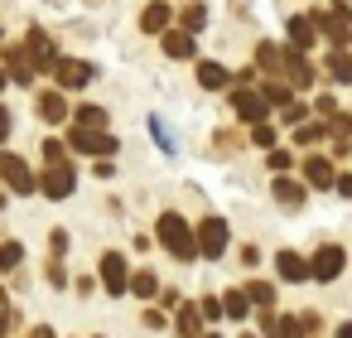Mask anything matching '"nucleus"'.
Segmentation results:
<instances>
[{
    "label": "nucleus",
    "instance_id": "obj_1",
    "mask_svg": "<svg viewBox=\"0 0 352 338\" xmlns=\"http://www.w3.org/2000/svg\"><path fill=\"white\" fill-rule=\"evenodd\" d=\"M160 242L174 261H193L198 256V232L179 218V213H160Z\"/></svg>",
    "mask_w": 352,
    "mask_h": 338
},
{
    "label": "nucleus",
    "instance_id": "obj_2",
    "mask_svg": "<svg viewBox=\"0 0 352 338\" xmlns=\"http://www.w3.org/2000/svg\"><path fill=\"white\" fill-rule=\"evenodd\" d=\"M0 184H6L10 193H34L39 189V179L30 174V165L20 155H10V150H0Z\"/></svg>",
    "mask_w": 352,
    "mask_h": 338
},
{
    "label": "nucleus",
    "instance_id": "obj_3",
    "mask_svg": "<svg viewBox=\"0 0 352 338\" xmlns=\"http://www.w3.org/2000/svg\"><path fill=\"white\" fill-rule=\"evenodd\" d=\"M227 222L222 218H203L198 222V256L203 261H222V251H227Z\"/></svg>",
    "mask_w": 352,
    "mask_h": 338
},
{
    "label": "nucleus",
    "instance_id": "obj_4",
    "mask_svg": "<svg viewBox=\"0 0 352 338\" xmlns=\"http://www.w3.org/2000/svg\"><path fill=\"white\" fill-rule=\"evenodd\" d=\"M68 145H73V150H82V155H102V160H111L121 140H116V136H107V131H82V126H73V131H68Z\"/></svg>",
    "mask_w": 352,
    "mask_h": 338
},
{
    "label": "nucleus",
    "instance_id": "obj_5",
    "mask_svg": "<svg viewBox=\"0 0 352 338\" xmlns=\"http://www.w3.org/2000/svg\"><path fill=\"white\" fill-rule=\"evenodd\" d=\"M314 20V30H323L328 39H333V49H342L347 39H352V20H347V6H333L328 15H309Z\"/></svg>",
    "mask_w": 352,
    "mask_h": 338
},
{
    "label": "nucleus",
    "instance_id": "obj_6",
    "mask_svg": "<svg viewBox=\"0 0 352 338\" xmlns=\"http://www.w3.org/2000/svg\"><path fill=\"white\" fill-rule=\"evenodd\" d=\"M232 112H236L241 121L261 126V121H265V112H270V102H265L261 92H251V87H236V92H232Z\"/></svg>",
    "mask_w": 352,
    "mask_h": 338
},
{
    "label": "nucleus",
    "instance_id": "obj_7",
    "mask_svg": "<svg viewBox=\"0 0 352 338\" xmlns=\"http://www.w3.org/2000/svg\"><path fill=\"white\" fill-rule=\"evenodd\" d=\"M39 189H44L49 198H68V193L78 189V169H73V165H49L44 179H39Z\"/></svg>",
    "mask_w": 352,
    "mask_h": 338
},
{
    "label": "nucleus",
    "instance_id": "obj_8",
    "mask_svg": "<svg viewBox=\"0 0 352 338\" xmlns=\"http://www.w3.org/2000/svg\"><path fill=\"white\" fill-rule=\"evenodd\" d=\"M342 261H347V256H342V246H333V242H328V246H318V251H314L309 275H314V280H338V275H342Z\"/></svg>",
    "mask_w": 352,
    "mask_h": 338
},
{
    "label": "nucleus",
    "instance_id": "obj_9",
    "mask_svg": "<svg viewBox=\"0 0 352 338\" xmlns=\"http://www.w3.org/2000/svg\"><path fill=\"white\" fill-rule=\"evenodd\" d=\"M102 285H107V295H126L131 290V271H126V256L121 251H107L102 256Z\"/></svg>",
    "mask_w": 352,
    "mask_h": 338
},
{
    "label": "nucleus",
    "instance_id": "obj_10",
    "mask_svg": "<svg viewBox=\"0 0 352 338\" xmlns=\"http://www.w3.org/2000/svg\"><path fill=\"white\" fill-rule=\"evenodd\" d=\"M54 73H58V87H63V92L87 87V83L97 78V68H92V63H82V59H58V68H54Z\"/></svg>",
    "mask_w": 352,
    "mask_h": 338
},
{
    "label": "nucleus",
    "instance_id": "obj_11",
    "mask_svg": "<svg viewBox=\"0 0 352 338\" xmlns=\"http://www.w3.org/2000/svg\"><path fill=\"white\" fill-rule=\"evenodd\" d=\"M25 49H30V59H34V68H58V49H54V39H49L44 30H30V39H25Z\"/></svg>",
    "mask_w": 352,
    "mask_h": 338
},
{
    "label": "nucleus",
    "instance_id": "obj_12",
    "mask_svg": "<svg viewBox=\"0 0 352 338\" xmlns=\"http://www.w3.org/2000/svg\"><path fill=\"white\" fill-rule=\"evenodd\" d=\"M6 68H10V78H15V83H25V87H30V83H34V73H39L25 44H10V49H6Z\"/></svg>",
    "mask_w": 352,
    "mask_h": 338
},
{
    "label": "nucleus",
    "instance_id": "obj_13",
    "mask_svg": "<svg viewBox=\"0 0 352 338\" xmlns=\"http://www.w3.org/2000/svg\"><path fill=\"white\" fill-rule=\"evenodd\" d=\"M285 83L289 87H309L314 83V68H309V59L299 49H285Z\"/></svg>",
    "mask_w": 352,
    "mask_h": 338
},
{
    "label": "nucleus",
    "instance_id": "obj_14",
    "mask_svg": "<svg viewBox=\"0 0 352 338\" xmlns=\"http://www.w3.org/2000/svg\"><path fill=\"white\" fill-rule=\"evenodd\" d=\"M169 20H174V15H169L164 0H150V6L140 10V30H145V34H164V30H169Z\"/></svg>",
    "mask_w": 352,
    "mask_h": 338
},
{
    "label": "nucleus",
    "instance_id": "obj_15",
    "mask_svg": "<svg viewBox=\"0 0 352 338\" xmlns=\"http://www.w3.org/2000/svg\"><path fill=\"white\" fill-rule=\"evenodd\" d=\"M304 179H309L314 189H333V184H338V174H333V165H328L323 155H309V160H304Z\"/></svg>",
    "mask_w": 352,
    "mask_h": 338
},
{
    "label": "nucleus",
    "instance_id": "obj_16",
    "mask_svg": "<svg viewBox=\"0 0 352 338\" xmlns=\"http://www.w3.org/2000/svg\"><path fill=\"white\" fill-rule=\"evenodd\" d=\"M270 189H275V203H280V208H299V203H304V184L289 179V174H275Z\"/></svg>",
    "mask_w": 352,
    "mask_h": 338
},
{
    "label": "nucleus",
    "instance_id": "obj_17",
    "mask_svg": "<svg viewBox=\"0 0 352 338\" xmlns=\"http://www.w3.org/2000/svg\"><path fill=\"white\" fill-rule=\"evenodd\" d=\"M275 271H280V280H309V261L299 251H280L275 256Z\"/></svg>",
    "mask_w": 352,
    "mask_h": 338
},
{
    "label": "nucleus",
    "instance_id": "obj_18",
    "mask_svg": "<svg viewBox=\"0 0 352 338\" xmlns=\"http://www.w3.org/2000/svg\"><path fill=\"white\" fill-rule=\"evenodd\" d=\"M174 333H179V338H198V333H203V309H198V304H179Z\"/></svg>",
    "mask_w": 352,
    "mask_h": 338
},
{
    "label": "nucleus",
    "instance_id": "obj_19",
    "mask_svg": "<svg viewBox=\"0 0 352 338\" xmlns=\"http://www.w3.org/2000/svg\"><path fill=\"white\" fill-rule=\"evenodd\" d=\"M314 34H318V30H314V20H309V15H294V20H289V49H299V54H304V49L314 44Z\"/></svg>",
    "mask_w": 352,
    "mask_h": 338
},
{
    "label": "nucleus",
    "instance_id": "obj_20",
    "mask_svg": "<svg viewBox=\"0 0 352 338\" xmlns=\"http://www.w3.org/2000/svg\"><path fill=\"white\" fill-rule=\"evenodd\" d=\"M164 54L169 59H193V34L188 30H164Z\"/></svg>",
    "mask_w": 352,
    "mask_h": 338
},
{
    "label": "nucleus",
    "instance_id": "obj_21",
    "mask_svg": "<svg viewBox=\"0 0 352 338\" xmlns=\"http://www.w3.org/2000/svg\"><path fill=\"white\" fill-rule=\"evenodd\" d=\"M256 63H261L270 78H285V49H280V44H261V49H256Z\"/></svg>",
    "mask_w": 352,
    "mask_h": 338
},
{
    "label": "nucleus",
    "instance_id": "obj_22",
    "mask_svg": "<svg viewBox=\"0 0 352 338\" xmlns=\"http://www.w3.org/2000/svg\"><path fill=\"white\" fill-rule=\"evenodd\" d=\"M39 116L54 121V126L68 121V97H63V92H44V97H39Z\"/></svg>",
    "mask_w": 352,
    "mask_h": 338
},
{
    "label": "nucleus",
    "instance_id": "obj_23",
    "mask_svg": "<svg viewBox=\"0 0 352 338\" xmlns=\"http://www.w3.org/2000/svg\"><path fill=\"white\" fill-rule=\"evenodd\" d=\"M198 83H203L208 92H222V87L232 83V73H227L222 63H198Z\"/></svg>",
    "mask_w": 352,
    "mask_h": 338
},
{
    "label": "nucleus",
    "instance_id": "obj_24",
    "mask_svg": "<svg viewBox=\"0 0 352 338\" xmlns=\"http://www.w3.org/2000/svg\"><path fill=\"white\" fill-rule=\"evenodd\" d=\"M73 126H82V131H107V107H97V102H82Z\"/></svg>",
    "mask_w": 352,
    "mask_h": 338
},
{
    "label": "nucleus",
    "instance_id": "obj_25",
    "mask_svg": "<svg viewBox=\"0 0 352 338\" xmlns=\"http://www.w3.org/2000/svg\"><path fill=\"white\" fill-rule=\"evenodd\" d=\"M289 92H294V87H289V83H280V78H270V83L261 87V97H265L270 107H289V102H294Z\"/></svg>",
    "mask_w": 352,
    "mask_h": 338
},
{
    "label": "nucleus",
    "instance_id": "obj_26",
    "mask_svg": "<svg viewBox=\"0 0 352 338\" xmlns=\"http://www.w3.org/2000/svg\"><path fill=\"white\" fill-rule=\"evenodd\" d=\"M222 314H232V319H246V314H251V299H246V290H227V295H222Z\"/></svg>",
    "mask_w": 352,
    "mask_h": 338
},
{
    "label": "nucleus",
    "instance_id": "obj_27",
    "mask_svg": "<svg viewBox=\"0 0 352 338\" xmlns=\"http://www.w3.org/2000/svg\"><path fill=\"white\" fill-rule=\"evenodd\" d=\"M20 261H25V246L20 242H0V275L20 271Z\"/></svg>",
    "mask_w": 352,
    "mask_h": 338
},
{
    "label": "nucleus",
    "instance_id": "obj_28",
    "mask_svg": "<svg viewBox=\"0 0 352 338\" xmlns=\"http://www.w3.org/2000/svg\"><path fill=\"white\" fill-rule=\"evenodd\" d=\"M150 136L160 140V150H164V155H174V150H179V140H174V131L164 126V116H150Z\"/></svg>",
    "mask_w": 352,
    "mask_h": 338
},
{
    "label": "nucleus",
    "instance_id": "obj_29",
    "mask_svg": "<svg viewBox=\"0 0 352 338\" xmlns=\"http://www.w3.org/2000/svg\"><path fill=\"white\" fill-rule=\"evenodd\" d=\"M246 299L261 304V309H270V304H275V285H270V280H251V285H246Z\"/></svg>",
    "mask_w": 352,
    "mask_h": 338
},
{
    "label": "nucleus",
    "instance_id": "obj_30",
    "mask_svg": "<svg viewBox=\"0 0 352 338\" xmlns=\"http://www.w3.org/2000/svg\"><path fill=\"white\" fill-rule=\"evenodd\" d=\"M155 290H160V280H155L150 271H135V275H131V295H140V299H150Z\"/></svg>",
    "mask_w": 352,
    "mask_h": 338
},
{
    "label": "nucleus",
    "instance_id": "obj_31",
    "mask_svg": "<svg viewBox=\"0 0 352 338\" xmlns=\"http://www.w3.org/2000/svg\"><path fill=\"white\" fill-rule=\"evenodd\" d=\"M328 73H333L338 83H352V59H347L342 49H333V59H328Z\"/></svg>",
    "mask_w": 352,
    "mask_h": 338
},
{
    "label": "nucleus",
    "instance_id": "obj_32",
    "mask_svg": "<svg viewBox=\"0 0 352 338\" xmlns=\"http://www.w3.org/2000/svg\"><path fill=\"white\" fill-rule=\"evenodd\" d=\"M63 145H68V140H54V136H49V140H44V165H68V150H63Z\"/></svg>",
    "mask_w": 352,
    "mask_h": 338
},
{
    "label": "nucleus",
    "instance_id": "obj_33",
    "mask_svg": "<svg viewBox=\"0 0 352 338\" xmlns=\"http://www.w3.org/2000/svg\"><path fill=\"white\" fill-rule=\"evenodd\" d=\"M203 25H208V10H203V6H188V10H184V30L193 34V30H203Z\"/></svg>",
    "mask_w": 352,
    "mask_h": 338
},
{
    "label": "nucleus",
    "instance_id": "obj_34",
    "mask_svg": "<svg viewBox=\"0 0 352 338\" xmlns=\"http://www.w3.org/2000/svg\"><path fill=\"white\" fill-rule=\"evenodd\" d=\"M299 333H304V328H299V319H280L270 338H299Z\"/></svg>",
    "mask_w": 352,
    "mask_h": 338
},
{
    "label": "nucleus",
    "instance_id": "obj_35",
    "mask_svg": "<svg viewBox=\"0 0 352 338\" xmlns=\"http://www.w3.org/2000/svg\"><path fill=\"white\" fill-rule=\"evenodd\" d=\"M251 140H256V145H265V150H270V145H275V131H270V126H265V121H261V126H251Z\"/></svg>",
    "mask_w": 352,
    "mask_h": 338
},
{
    "label": "nucleus",
    "instance_id": "obj_36",
    "mask_svg": "<svg viewBox=\"0 0 352 338\" xmlns=\"http://www.w3.org/2000/svg\"><path fill=\"white\" fill-rule=\"evenodd\" d=\"M294 140H299V145H314V140H323V126H299Z\"/></svg>",
    "mask_w": 352,
    "mask_h": 338
},
{
    "label": "nucleus",
    "instance_id": "obj_37",
    "mask_svg": "<svg viewBox=\"0 0 352 338\" xmlns=\"http://www.w3.org/2000/svg\"><path fill=\"white\" fill-rule=\"evenodd\" d=\"M265 165H270L275 174H285V169H289V155H285V150H270V155H265Z\"/></svg>",
    "mask_w": 352,
    "mask_h": 338
},
{
    "label": "nucleus",
    "instance_id": "obj_38",
    "mask_svg": "<svg viewBox=\"0 0 352 338\" xmlns=\"http://www.w3.org/2000/svg\"><path fill=\"white\" fill-rule=\"evenodd\" d=\"M49 251H54V261H58V256H63V251H68V232H63V227H58V232H54V237H49Z\"/></svg>",
    "mask_w": 352,
    "mask_h": 338
},
{
    "label": "nucleus",
    "instance_id": "obj_39",
    "mask_svg": "<svg viewBox=\"0 0 352 338\" xmlns=\"http://www.w3.org/2000/svg\"><path fill=\"white\" fill-rule=\"evenodd\" d=\"M280 116H285L289 126H299V121H304V107H299V102H289V107H280Z\"/></svg>",
    "mask_w": 352,
    "mask_h": 338
},
{
    "label": "nucleus",
    "instance_id": "obj_40",
    "mask_svg": "<svg viewBox=\"0 0 352 338\" xmlns=\"http://www.w3.org/2000/svg\"><path fill=\"white\" fill-rule=\"evenodd\" d=\"M10 319H15V314H10V295H6V290H0V328H6Z\"/></svg>",
    "mask_w": 352,
    "mask_h": 338
},
{
    "label": "nucleus",
    "instance_id": "obj_41",
    "mask_svg": "<svg viewBox=\"0 0 352 338\" xmlns=\"http://www.w3.org/2000/svg\"><path fill=\"white\" fill-rule=\"evenodd\" d=\"M318 116H328V121H333V116H338V102H333V97H318Z\"/></svg>",
    "mask_w": 352,
    "mask_h": 338
},
{
    "label": "nucleus",
    "instance_id": "obj_42",
    "mask_svg": "<svg viewBox=\"0 0 352 338\" xmlns=\"http://www.w3.org/2000/svg\"><path fill=\"white\" fill-rule=\"evenodd\" d=\"M198 309H203V319H217V314H222V299H203Z\"/></svg>",
    "mask_w": 352,
    "mask_h": 338
},
{
    "label": "nucleus",
    "instance_id": "obj_43",
    "mask_svg": "<svg viewBox=\"0 0 352 338\" xmlns=\"http://www.w3.org/2000/svg\"><path fill=\"white\" fill-rule=\"evenodd\" d=\"M49 280H54V285H68V275H63V266H58V261H49Z\"/></svg>",
    "mask_w": 352,
    "mask_h": 338
},
{
    "label": "nucleus",
    "instance_id": "obj_44",
    "mask_svg": "<svg viewBox=\"0 0 352 338\" xmlns=\"http://www.w3.org/2000/svg\"><path fill=\"white\" fill-rule=\"evenodd\" d=\"M6 136H10V112L0 107V145H6Z\"/></svg>",
    "mask_w": 352,
    "mask_h": 338
},
{
    "label": "nucleus",
    "instance_id": "obj_45",
    "mask_svg": "<svg viewBox=\"0 0 352 338\" xmlns=\"http://www.w3.org/2000/svg\"><path fill=\"white\" fill-rule=\"evenodd\" d=\"M333 189H338V193H342V198H352V174H342V179H338V184H333Z\"/></svg>",
    "mask_w": 352,
    "mask_h": 338
},
{
    "label": "nucleus",
    "instance_id": "obj_46",
    "mask_svg": "<svg viewBox=\"0 0 352 338\" xmlns=\"http://www.w3.org/2000/svg\"><path fill=\"white\" fill-rule=\"evenodd\" d=\"M30 338H54V328H49V324H39V328H30Z\"/></svg>",
    "mask_w": 352,
    "mask_h": 338
},
{
    "label": "nucleus",
    "instance_id": "obj_47",
    "mask_svg": "<svg viewBox=\"0 0 352 338\" xmlns=\"http://www.w3.org/2000/svg\"><path fill=\"white\" fill-rule=\"evenodd\" d=\"M338 338H352V324H342V328H338Z\"/></svg>",
    "mask_w": 352,
    "mask_h": 338
},
{
    "label": "nucleus",
    "instance_id": "obj_48",
    "mask_svg": "<svg viewBox=\"0 0 352 338\" xmlns=\"http://www.w3.org/2000/svg\"><path fill=\"white\" fill-rule=\"evenodd\" d=\"M6 83H10V73H6V68H0V92H6Z\"/></svg>",
    "mask_w": 352,
    "mask_h": 338
},
{
    "label": "nucleus",
    "instance_id": "obj_49",
    "mask_svg": "<svg viewBox=\"0 0 352 338\" xmlns=\"http://www.w3.org/2000/svg\"><path fill=\"white\" fill-rule=\"evenodd\" d=\"M0 208H6V193H0Z\"/></svg>",
    "mask_w": 352,
    "mask_h": 338
},
{
    "label": "nucleus",
    "instance_id": "obj_50",
    "mask_svg": "<svg viewBox=\"0 0 352 338\" xmlns=\"http://www.w3.org/2000/svg\"><path fill=\"white\" fill-rule=\"evenodd\" d=\"M208 338H217V333H208Z\"/></svg>",
    "mask_w": 352,
    "mask_h": 338
}]
</instances>
